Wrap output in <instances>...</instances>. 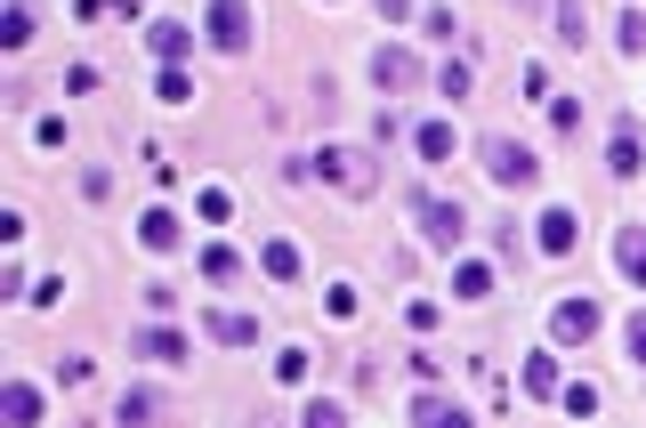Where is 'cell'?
<instances>
[{"mask_svg": "<svg viewBox=\"0 0 646 428\" xmlns=\"http://www.w3.org/2000/svg\"><path fill=\"white\" fill-rule=\"evenodd\" d=\"M138 242H145V251H178V211H145L138 218Z\"/></svg>", "mask_w": 646, "mask_h": 428, "instance_id": "7c38bea8", "label": "cell"}, {"mask_svg": "<svg viewBox=\"0 0 646 428\" xmlns=\"http://www.w3.org/2000/svg\"><path fill=\"white\" fill-rule=\"evenodd\" d=\"M299 170H307V178H324V187H348V194H372V187H380V170H372L364 154H348V146H324V154H307Z\"/></svg>", "mask_w": 646, "mask_h": 428, "instance_id": "6da1fadb", "label": "cell"}, {"mask_svg": "<svg viewBox=\"0 0 646 428\" xmlns=\"http://www.w3.org/2000/svg\"><path fill=\"white\" fill-rule=\"evenodd\" d=\"M275 380H283V389H299V380H307V348H283L275 356Z\"/></svg>", "mask_w": 646, "mask_h": 428, "instance_id": "83f0119b", "label": "cell"}, {"mask_svg": "<svg viewBox=\"0 0 646 428\" xmlns=\"http://www.w3.org/2000/svg\"><path fill=\"white\" fill-rule=\"evenodd\" d=\"M380 16H412V0H380Z\"/></svg>", "mask_w": 646, "mask_h": 428, "instance_id": "4dcf8cb0", "label": "cell"}, {"mask_svg": "<svg viewBox=\"0 0 646 428\" xmlns=\"http://www.w3.org/2000/svg\"><path fill=\"white\" fill-rule=\"evenodd\" d=\"M469 81H477V73L461 66V57H453V66H445V73H436V90H445V97H469Z\"/></svg>", "mask_w": 646, "mask_h": 428, "instance_id": "f1b7e54d", "label": "cell"}, {"mask_svg": "<svg viewBox=\"0 0 646 428\" xmlns=\"http://www.w3.org/2000/svg\"><path fill=\"white\" fill-rule=\"evenodd\" d=\"M114 420H154V389H130V396L114 404Z\"/></svg>", "mask_w": 646, "mask_h": 428, "instance_id": "4316f807", "label": "cell"}, {"mask_svg": "<svg viewBox=\"0 0 646 428\" xmlns=\"http://www.w3.org/2000/svg\"><path fill=\"white\" fill-rule=\"evenodd\" d=\"M614 40H622V57H646V16H638V9H622Z\"/></svg>", "mask_w": 646, "mask_h": 428, "instance_id": "44dd1931", "label": "cell"}, {"mask_svg": "<svg viewBox=\"0 0 646 428\" xmlns=\"http://www.w3.org/2000/svg\"><path fill=\"white\" fill-rule=\"evenodd\" d=\"M195 268H202V275H211V283H235V275H243V259H235V251H226V242H211V251H202V259H195Z\"/></svg>", "mask_w": 646, "mask_h": 428, "instance_id": "2e32d148", "label": "cell"}, {"mask_svg": "<svg viewBox=\"0 0 646 428\" xmlns=\"http://www.w3.org/2000/svg\"><path fill=\"white\" fill-rule=\"evenodd\" d=\"M0 413H9V420H40V389L9 380V389H0Z\"/></svg>", "mask_w": 646, "mask_h": 428, "instance_id": "5bb4252c", "label": "cell"}, {"mask_svg": "<svg viewBox=\"0 0 646 428\" xmlns=\"http://www.w3.org/2000/svg\"><path fill=\"white\" fill-rule=\"evenodd\" d=\"M533 242H541V251H550V259H566L574 242H582V218H574V211H541V227H533Z\"/></svg>", "mask_w": 646, "mask_h": 428, "instance_id": "ba28073f", "label": "cell"}, {"mask_svg": "<svg viewBox=\"0 0 646 428\" xmlns=\"http://www.w3.org/2000/svg\"><path fill=\"white\" fill-rule=\"evenodd\" d=\"M453 292H461V299H485V292H493V268H477V259H469V268H453Z\"/></svg>", "mask_w": 646, "mask_h": 428, "instance_id": "ac0fdd59", "label": "cell"}, {"mask_svg": "<svg viewBox=\"0 0 646 428\" xmlns=\"http://www.w3.org/2000/svg\"><path fill=\"white\" fill-rule=\"evenodd\" d=\"M0 40H9V49H25V40H33V9H25V0L9 9V25H0Z\"/></svg>", "mask_w": 646, "mask_h": 428, "instance_id": "cb8c5ba5", "label": "cell"}, {"mask_svg": "<svg viewBox=\"0 0 646 428\" xmlns=\"http://www.w3.org/2000/svg\"><path fill=\"white\" fill-rule=\"evenodd\" d=\"M211 40H219L226 57L251 49V0H211Z\"/></svg>", "mask_w": 646, "mask_h": 428, "instance_id": "277c9868", "label": "cell"}, {"mask_svg": "<svg viewBox=\"0 0 646 428\" xmlns=\"http://www.w3.org/2000/svg\"><path fill=\"white\" fill-rule=\"evenodd\" d=\"M631 364H638V372H646V316L631 323Z\"/></svg>", "mask_w": 646, "mask_h": 428, "instance_id": "f546056e", "label": "cell"}, {"mask_svg": "<svg viewBox=\"0 0 646 428\" xmlns=\"http://www.w3.org/2000/svg\"><path fill=\"white\" fill-rule=\"evenodd\" d=\"M590 332H598V299H566V308L550 316V340H557V348H582Z\"/></svg>", "mask_w": 646, "mask_h": 428, "instance_id": "5b68a950", "label": "cell"}, {"mask_svg": "<svg viewBox=\"0 0 646 428\" xmlns=\"http://www.w3.org/2000/svg\"><path fill=\"white\" fill-rule=\"evenodd\" d=\"M154 97H162V106H186V97H195V81H186V73L171 66V73H162V81H154Z\"/></svg>", "mask_w": 646, "mask_h": 428, "instance_id": "d4e9b609", "label": "cell"}, {"mask_svg": "<svg viewBox=\"0 0 646 428\" xmlns=\"http://www.w3.org/2000/svg\"><path fill=\"white\" fill-rule=\"evenodd\" d=\"M477 154H485V170L502 178V187H533V178H541V162H533L526 146H509V138H485Z\"/></svg>", "mask_w": 646, "mask_h": 428, "instance_id": "3957f363", "label": "cell"}, {"mask_svg": "<svg viewBox=\"0 0 646 428\" xmlns=\"http://www.w3.org/2000/svg\"><path fill=\"white\" fill-rule=\"evenodd\" d=\"M526 389L533 396H557V356H526Z\"/></svg>", "mask_w": 646, "mask_h": 428, "instance_id": "d6986e66", "label": "cell"}, {"mask_svg": "<svg viewBox=\"0 0 646 428\" xmlns=\"http://www.w3.org/2000/svg\"><path fill=\"white\" fill-rule=\"evenodd\" d=\"M412 218H421V235L436 242V251H453V242L469 235V211H461V202H445V194H412Z\"/></svg>", "mask_w": 646, "mask_h": 428, "instance_id": "7a4b0ae2", "label": "cell"}, {"mask_svg": "<svg viewBox=\"0 0 646 428\" xmlns=\"http://www.w3.org/2000/svg\"><path fill=\"white\" fill-rule=\"evenodd\" d=\"M202 332H211L219 348H251V340H259V323H251V316H226V308H219V316H202Z\"/></svg>", "mask_w": 646, "mask_h": 428, "instance_id": "9c48e42d", "label": "cell"}, {"mask_svg": "<svg viewBox=\"0 0 646 428\" xmlns=\"http://www.w3.org/2000/svg\"><path fill=\"white\" fill-rule=\"evenodd\" d=\"M557 404H566L574 420H590L598 413V389H590V380H574V389H557Z\"/></svg>", "mask_w": 646, "mask_h": 428, "instance_id": "7402d4cb", "label": "cell"}, {"mask_svg": "<svg viewBox=\"0 0 646 428\" xmlns=\"http://www.w3.org/2000/svg\"><path fill=\"white\" fill-rule=\"evenodd\" d=\"M412 420H421V428H445V420H461V413H453L445 396H412Z\"/></svg>", "mask_w": 646, "mask_h": 428, "instance_id": "603a6c76", "label": "cell"}, {"mask_svg": "<svg viewBox=\"0 0 646 428\" xmlns=\"http://www.w3.org/2000/svg\"><path fill=\"white\" fill-rule=\"evenodd\" d=\"M130 348H138V356H154V364H186V356H195V340L171 332V323H145V332H130Z\"/></svg>", "mask_w": 646, "mask_h": 428, "instance_id": "8992f818", "label": "cell"}, {"mask_svg": "<svg viewBox=\"0 0 646 428\" xmlns=\"http://www.w3.org/2000/svg\"><path fill=\"white\" fill-rule=\"evenodd\" d=\"M557 40H566V49H582V40H590V16H582V0H557Z\"/></svg>", "mask_w": 646, "mask_h": 428, "instance_id": "9a60e30c", "label": "cell"}, {"mask_svg": "<svg viewBox=\"0 0 646 428\" xmlns=\"http://www.w3.org/2000/svg\"><path fill=\"white\" fill-rule=\"evenodd\" d=\"M372 81H380L388 97L412 90V81H421V57H412V49H380V57H372Z\"/></svg>", "mask_w": 646, "mask_h": 428, "instance_id": "52a82bcc", "label": "cell"}, {"mask_svg": "<svg viewBox=\"0 0 646 428\" xmlns=\"http://www.w3.org/2000/svg\"><path fill=\"white\" fill-rule=\"evenodd\" d=\"M145 49H154L162 66H178V57H186V25H178V16H162V25H145Z\"/></svg>", "mask_w": 646, "mask_h": 428, "instance_id": "4fadbf2b", "label": "cell"}, {"mask_svg": "<svg viewBox=\"0 0 646 428\" xmlns=\"http://www.w3.org/2000/svg\"><path fill=\"white\" fill-rule=\"evenodd\" d=\"M614 275L646 283V227H622V235H614Z\"/></svg>", "mask_w": 646, "mask_h": 428, "instance_id": "30bf717a", "label": "cell"}, {"mask_svg": "<svg viewBox=\"0 0 646 428\" xmlns=\"http://www.w3.org/2000/svg\"><path fill=\"white\" fill-rule=\"evenodd\" d=\"M195 211H202V218H211V227H219V218L235 211V194H226V187H202V194H195Z\"/></svg>", "mask_w": 646, "mask_h": 428, "instance_id": "484cf974", "label": "cell"}, {"mask_svg": "<svg viewBox=\"0 0 646 428\" xmlns=\"http://www.w3.org/2000/svg\"><path fill=\"white\" fill-rule=\"evenodd\" d=\"M412 146H421V162H445L453 146H461V130H453V121H421V130H412Z\"/></svg>", "mask_w": 646, "mask_h": 428, "instance_id": "8fae6325", "label": "cell"}, {"mask_svg": "<svg viewBox=\"0 0 646 428\" xmlns=\"http://www.w3.org/2000/svg\"><path fill=\"white\" fill-rule=\"evenodd\" d=\"M638 162H646L638 138H614V146H607V170H614V178H638Z\"/></svg>", "mask_w": 646, "mask_h": 428, "instance_id": "ffe728a7", "label": "cell"}, {"mask_svg": "<svg viewBox=\"0 0 646 428\" xmlns=\"http://www.w3.org/2000/svg\"><path fill=\"white\" fill-rule=\"evenodd\" d=\"M259 268L275 275V283H291V275H299V251H291V242H267V251H259Z\"/></svg>", "mask_w": 646, "mask_h": 428, "instance_id": "e0dca14e", "label": "cell"}]
</instances>
